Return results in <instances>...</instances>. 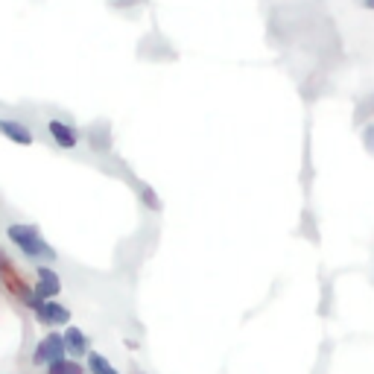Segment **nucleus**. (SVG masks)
I'll return each mask as SVG.
<instances>
[{
    "label": "nucleus",
    "instance_id": "9d476101",
    "mask_svg": "<svg viewBox=\"0 0 374 374\" xmlns=\"http://www.w3.org/2000/svg\"><path fill=\"white\" fill-rule=\"evenodd\" d=\"M47 374H88L82 368V363H77V360H56V363L47 366Z\"/></svg>",
    "mask_w": 374,
    "mask_h": 374
},
{
    "label": "nucleus",
    "instance_id": "20e7f679",
    "mask_svg": "<svg viewBox=\"0 0 374 374\" xmlns=\"http://www.w3.org/2000/svg\"><path fill=\"white\" fill-rule=\"evenodd\" d=\"M0 135H3L6 141L18 144V146H32L35 144V135L30 132V126H23V123L15 120V117H0Z\"/></svg>",
    "mask_w": 374,
    "mask_h": 374
},
{
    "label": "nucleus",
    "instance_id": "4468645a",
    "mask_svg": "<svg viewBox=\"0 0 374 374\" xmlns=\"http://www.w3.org/2000/svg\"><path fill=\"white\" fill-rule=\"evenodd\" d=\"M371 111H374V97L368 99V103H363V106H360V111H357V117H363V115H371Z\"/></svg>",
    "mask_w": 374,
    "mask_h": 374
},
{
    "label": "nucleus",
    "instance_id": "2eb2a0df",
    "mask_svg": "<svg viewBox=\"0 0 374 374\" xmlns=\"http://www.w3.org/2000/svg\"><path fill=\"white\" fill-rule=\"evenodd\" d=\"M357 3L363 9H368V12H374V0H357Z\"/></svg>",
    "mask_w": 374,
    "mask_h": 374
},
{
    "label": "nucleus",
    "instance_id": "f03ea898",
    "mask_svg": "<svg viewBox=\"0 0 374 374\" xmlns=\"http://www.w3.org/2000/svg\"><path fill=\"white\" fill-rule=\"evenodd\" d=\"M68 357V348H65V336L50 331L47 336H41L39 345L32 351V366H50L56 360H65Z\"/></svg>",
    "mask_w": 374,
    "mask_h": 374
},
{
    "label": "nucleus",
    "instance_id": "f8f14e48",
    "mask_svg": "<svg viewBox=\"0 0 374 374\" xmlns=\"http://www.w3.org/2000/svg\"><path fill=\"white\" fill-rule=\"evenodd\" d=\"M363 144H366V149L374 155V123H368V126L363 129Z\"/></svg>",
    "mask_w": 374,
    "mask_h": 374
},
{
    "label": "nucleus",
    "instance_id": "6e6552de",
    "mask_svg": "<svg viewBox=\"0 0 374 374\" xmlns=\"http://www.w3.org/2000/svg\"><path fill=\"white\" fill-rule=\"evenodd\" d=\"M88 144H91V149H97V152H108L111 149V135H108V126L103 120L94 123V126L88 129Z\"/></svg>",
    "mask_w": 374,
    "mask_h": 374
},
{
    "label": "nucleus",
    "instance_id": "0eeeda50",
    "mask_svg": "<svg viewBox=\"0 0 374 374\" xmlns=\"http://www.w3.org/2000/svg\"><path fill=\"white\" fill-rule=\"evenodd\" d=\"M61 336H65V348H68L70 357H85V354L91 351V342H88V336L82 333V328L68 325V331L61 333Z\"/></svg>",
    "mask_w": 374,
    "mask_h": 374
},
{
    "label": "nucleus",
    "instance_id": "1a4fd4ad",
    "mask_svg": "<svg viewBox=\"0 0 374 374\" xmlns=\"http://www.w3.org/2000/svg\"><path fill=\"white\" fill-rule=\"evenodd\" d=\"M85 360H88V363H85V371H88V374H120L103 354H97V351H88V354H85Z\"/></svg>",
    "mask_w": 374,
    "mask_h": 374
},
{
    "label": "nucleus",
    "instance_id": "423d86ee",
    "mask_svg": "<svg viewBox=\"0 0 374 374\" xmlns=\"http://www.w3.org/2000/svg\"><path fill=\"white\" fill-rule=\"evenodd\" d=\"M59 293H61L59 272H53L50 266H39V269H35V295H41V298H59Z\"/></svg>",
    "mask_w": 374,
    "mask_h": 374
},
{
    "label": "nucleus",
    "instance_id": "9b49d317",
    "mask_svg": "<svg viewBox=\"0 0 374 374\" xmlns=\"http://www.w3.org/2000/svg\"><path fill=\"white\" fill-rule=\"evenodd\" d=\"M141 199H144V205H146V208L161 210V199L152 193V187H141Z\"/></svg>",
    "mask_w": 374,
    "mask_h": 374
},
{
    "label": "nucleus",
    "instance_id": "ddd939ff",
    "mask_svg": "<svg viewBox=\"0 0 374 374\" xmlns=\"http://www.w3.org/2000/svg\"><path fill=\"white\" fill-rule=\"evenodd\" d=\"M12 269V264H9V257H6V252H3V248H0V278H3L6 275V272Z\"/></svg>",
    "mask_w": 374,
    "mask_h": 374
},
{
    "label": "nucleus",
    "instance_id": "f257e3e1",
    "mask_svg": "<svg viewBox=\"0 0 374 374\" xmlns=\"http://www.w3.org/2000/svg\"><path fill=\"white\" fill-rule=\"evenodd\" d=\"M6 237L21 248L23 257L41 260V264H44V260H56V248L44 240L41 231L35 228V226H27V222H15V226L6 228Z\"/></svg>",
    "mask_w": 374,
    "mask_h": 374
},
{
    "label": "nucleus",
    "instance_id": "39448f33",
    "mask_svg": "<svg viewBox=\"0 0 374 374\" xmlns=\"http://www.w3.org/2000/svg\"><path fill=\"white\" fill-rule=\"evenodd\" d=\"M47 132H50V138H53V144L61 146V149H77V144H79V132L59 117H53L47 123Z\"/></svg>",
    "mask_w": 374,
    "mask_h": 374
},
{
    "label": "nucleus",
    "instance_id": "7ed1b4c3",
    "mask_svg": "<svg viewBox=\"0 0 374 374\" xmlns=\"http://www.w3.org/2000/svg\"><path fill=\"white\" fill-rule=\"evenodd\" d=\"M35 319L47 328H59V325H70V310L65 304H59L56 298H44L41 307L35 310Z\"/></svg>",
    "mask_w": 374,
    "mask_h": 374
}]
</instances>
